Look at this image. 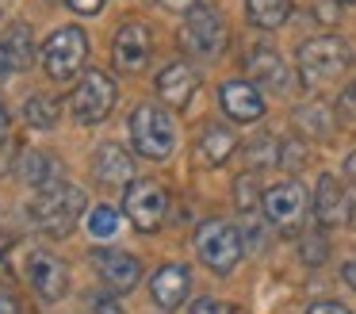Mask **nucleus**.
<instances>
[{"label": "nucleus", "mask_w": 356, "mask_h": 314, "mask_svg": "<svg viewBox=\"0 0 356 314\" xmlns=\"http://www.w3.org/2000/svg\"><path fill=\"white\" fill-rule=\"evenodd\" d=\"M81 214H85V191L65 184V180L54 184V188H42L39 196L27 203V219L50 237H65Z\"/></svg>", "instance_id": "obj_1"}, {"label": "nucleus", "mask_w": 356, "mask_h": 314, "mask_svg": "<svg viewBox=\"0 0 356 314\" xmlns=\"http://www.w3.org/2000/svg\"><path fill=\"white\" fill-rule=\"evenodd\" d=\"M348 65H353V50L337 35H318L299 46V81L310 84V88L345 77Z\"/></svg>", "instance_id": "obj_2"}, {"label": "nucleus", "mask_w": 356, "mask_h": 314, "mask_svg": "<svg viewBox=\"0 0 356 314\" xmlns=\"http://www.w3.org/2000/svg\"><path fill=\"white\" fill-rule=\"evenodd\" d=\"M131 146L138 157L149 161H165L172 150H177V123L165 107L142 104L138 111L131 115Z\"/></svg>", "instance_id": "obj_3"}, {"label": "nucleus", "mask_w": 356, "mask_h": 314, "mask_svg": "<svg viewBox=\"0 0 356 314\" xmlns=\"http://www.w3.org/2000/svg\"><path fill=\"white\" fill-rule=\"evenodd\" d=\"M241 249H245V245H241V234L222 219H211L195 230V253H200V260L218 276L234 272V265L241 260Z\"/></svg>", "instance_id": "obj_4"}, {"label": "nucleus", "mask_w": 356, "mask_h": 314, "mask_svg": "<svg viewBox=\"0 0 356 314\" xmlns=\"http://www.w3.org/2000/svg\"><path fill=\"white\" fill-rule=\"evenodd\" d=\"M261 211L280 234H299L302 222L310 214V196L299 180H284V184H272L261 199Z\"/></svg>", "instance_id": "obj_5"}, {"label": "nucleus", "mask_w": 356, "mask_h": 314, "mask_svg": "<svg viewBox=\"0 0 356 314\" xmlns=\"http://www.w3.org/2000/svg\"><path fill=\"white\" fill-rule=\"evenodd\" d=\"M226 19L218 8H195L188 19L180 23V46L192 58H218L226 50Z\"/></svg>", "instance_id": "obj_6"}, {"label": "nucleus", "mask_w": 356, "mask_h": 314, "mask_svg": "<svg viewBox=\"0 0 356 314\" xmlns=\"http://www.w3.org/2000/svg\"><path fill=\"white\" fill-rule=\"evenodd\" d=\"M111 107H115V81H111L108 73H100V69H88V73L77 81L73 96H70L73 119L85 123V127H92V123L108 119Z\"/></svg>", "instance_id": "obj_7"}, {"label": "nucleus", "mask_w": 356, "mask_h": 314, "mask_svg": "<svg viewBox=\"0 0 356 314\" xmlns=\"http://www.w3.org/2000/svg\"><path fill=\"white\" fill-rule=\"evenodd\" d=\"M85 54H88V35L81 27H62L47 38L42 46V65L54 81H70L81 65H85Z\"/></svg>", "instance_id": "obj_8"}, {"label": "nucleus", "mask_w": 356, "mask_h": 314, "mask_svg": "<svg viewBox=\"0 0 356 314\" xmlns=\"http://www.w3.org/2000/svg\"><path fill=\"white\" fill-rule=\"evenodd\" d=\"M123 211L142 234H154L165 222V214H169V191L157 180H134L123 196Z\"/></svg>", "instance_id": "obj_9"}, {"label": "nucleus", "mask_w": 356, "mask_h": 314, "mask_svg": "<svg viewBox=\"0 0 356 314\" xmlns=\"http://www.w3.org/2000/svg\"><path fill=\"white\" fill-rule=\"evenodd\" d=\"M24 276L35 288V295L47 299V303H54V299L65 295V265H62V257H54V253L31 249L27 260H24Z\"/></svg>", "instance_id": "obj_10"}, {"label": "nucleus", "mask_w": 356, "mask_h": 314, "mask_svg": "<svg viewBox=\"0 0 356 314\" xmlns=\"http://www.w3.org/2000/svg\"><path fill=\"white\" fill-rule=\"evenodd\" d=\"M92 265H96V272H100V280L108 283L115 295H127L142 276L138 257H134V253H123V249H96Z\"/></svg>", "instance_id": "obj_11"}, {"label": "nucleus", "mask_w": 356, "mask_h": 314, "mask_svg": "<svg viewBox=\"0 0 356 314\" xmlns=\"http://www.w3.org/2000/svg\"><path fill=\"white\" fill-rule=\"evenodd\" d=\"M314 219L322 226H345L353 219V199H348L345 184L333 173L318 176V191H314Z\"/></svg>", "instance_id": "obj_12"}, {"label": "nucleus", "mask_w": 356, "mask_h": 314, "mask_svg": "<svg viewBox=\"0 0 356 314\" xmlns=\"http://www.w3.org/2000/svg\"><path fill=\"white\" fill-rule=\"evenodd\" d=\"M111 61L119 73H138L149 61V31L142 23H123L111 38Z\"/></svg>", "instance_id": "obj_13"}, {"label": "nucleus", "mask_w": 356, "mask_h": 314, "mask_svg": "<svg viewBox=\"0 0 356 314\" xmlns=\"http://www.w3.org/2000/svg\"><path fill=\"white\" fill-rule=\"evenodd\" d=\"M92 173L108 188H131L134 184V157L119 142H100L92 153Z\"/></svg>", "instance_id": "obj_14"}, {"label": "nucleus", "mask_w": 356, "mask_h": 314, "mask_svg": "<svg viewBox=\"0 0 356 314\" xmlns=\"http://www.w3.org/2000/svg\"><path fill=\"white\" fill-rule=\"evenodd\" d=\"M245 73H249V84L268 88V92H287V84H291L284 58L272 46H253V54L245 58Z\"/></svg>", "instance_id": "obj_15"}, {"label": "nucleus", "mask_w": 356, "mask_h": 314, "mask_svg": "<svg viewBox=\"0 0 356 314\" xmlns=\"http://www.w3.org/2000/svg\"><path fill=\"white\" fill-rule=\"evenodd\" d=\"M218 100H222V111L230 115L234 123H257L264 115V96L257 84L249 81H226L218 88Z\"/></svg>", "instance_id": "obj_16"}, {"label": "nucleus", "mask_w": 356, "mask_h": 314, "mask_svg": "<svg viewBox=\"0 0 356 314\" xmlns=\"http://www.w3.org/2000/svg\"><path fill=\"white\" fill-rule=\"evenodd\" d=\"M188 288H192V276H188L184 265H161L149 280V295L161 311H177L188 299Z\"/></svg>", "instance_id": "obj_17"}, {"label": "nucleus", "mask_w": 356, "mask_h": 314, "mask_svg": "<svg viewBox=\"0 0 356 314\" xmlns=\"http://www.w3.org/2000/svg\"><path fill=\"white\" fill-rule=\"evenodd\" d=\"M195 88H200V73H195L188 61H172V65H165L161 77H157V96L169 107H184L188 100L195 96Z\"/></svg>", "instance_id": "obj_18"}, {"label": "nucleus", "mask_w": 356, "mask_h": 314, "mask_svg": "<svg viewBox=\"0 0 356 314\" xmlns=\"http://www.w3.org/2000/svg\"><path fill=\"white\" fill-rule=\"evenodd\" d=\"M35 54H42V50H35V31L27 23H12L0 35V61L8 69H31Z\"/></svg>", "instance_id": "obj_19"}, {"label": "nucleus", "mask_w": 356, "mask_h": 314, "mask_svg": "<svg viewBox=\"0 0 356 314\" xmlns=\"http://www.w3.org/2000/svg\"><path fill=\"white\" fill-rule=\"evenodd\" d=\"M19 173H24V180L35 184L39 191L62 184V168H58V161L50 157V153H42V150H27L24 157H19Z\"/></svg>", "instance_id": "obj_20"}, {"label": "nucleus", "mask_w": 356, "mask_h": 314, "mask_svg": "<svg viewBox=\"0 0 356 314\" xmlns=\"http://www.w3.org/2000/svg\"><path fill=\"white\" fill-rule=\"evenodd\" d=\"M245 15L253 27L276 31L291 19V0H245Z\"/></svg>", "instance_id": "obj_21"}, {"label": "nucleus", "mask_w": 356, "mask_h": 314, "mask_svg": "<svg viewBox=\"0 0 356 314\" xmlns=\"http://www.w3.org/2000/svg\"><path fill=\"white\" fill-rule=\"evenodd\" d=\"M234 150H238V138L230 134L226 127H203L200 134V157L207 161V165H222L226 157H234Z\"/></svg>", "instance_id": "obj_22"}, {"label": "nucleus", "mask_w": 356, "mask_h": 314, "mask_svg": "<svg viewBox=\"0 0 356 314\" xmlns=\"http://www.w3.org/2000/svg\"><path fill=\"white\" fill-rule=\"evenodd\" d=\"M58 115H62V104H58V100H50V96H27L24 100L27 127L47 130V127H54V123H58Z\"/></svg>", "instance_id": "obj_23"}, {"label": "nucleus", "mask_w": 356, "mask_h": 314, "mask_svg": "<svg viewBox=\"0 0 356 314\" xmlns=\"http://www.w3.org/2000/svg\"><path fill=\"white\" fill-rule=\"evenodd\" d=\"M295 123H299V130H307L310 138H325V134H330V127H333L330 107H325V104H307V107H299V111H295Z\"/></svg>", "instance_id": "obj_24"}, {"label": "nucleus", "mask_w": 356, "mask_h": 314, "mask_svg": "<svg viewBox=\"0 0 356 314\" xmlns=\"http://www.w3.org/2000/svg\"><path fill=\"white\" fill-rule=\"evenodd\" d=\"M280 161H284V142H280V138L264 134L249 146V165L253 168H272V165H280Z\"/></svg>", "instance_id": "obj_25"}, {"label": "nucleus", "mask_w": 356, "mask_h": 314, "mask_svg": "<svg viewBox=\"0 0 356 314\" xmlns=\"http://www.w3.org/2000/svg\"><path fill=\"white\" fill-rule=\"evenodd\" d=\"M261 188H257V176L253 173H245V176H238L234 180V203L241 207V211H253V207H261Z\"/></svg>", "instance_id": "obj_26"}, {"label": "nucleus", "mask_w": 356, "mask_h": 314, "mask_svg": "<svg viewBox=\"0 0 356 314\" xmlns=\"http://www.w3.org/2000/svg\"><path fill=\"white\" fill-rule=\"evenodd\" d=\"M88 234L96 237V242H104V237H111L115 234V226H119V214L111 211V207H96V211H88Z\"/></svg>", "instance_id": "obj_27"}, {"label": "nucleus", "mask_w": 356, "mask_h": 314, "mask_svg": "<svg viewBox=\"0 0 356 314\" xmlns=\"http://www.w3.org/2000/svg\"><path fill=\"white\" fill-rule=\"evenodd\" d=\"M188 314H241V311H238V306L218 303V299H195L192 311H188Z\"/></svg>", "instance_id": "obj_28"}, {"label": "nucleus", "mask_w": 356, "mask_h": 314, "mask_svg": "<svg viewBox=\"0 0 356 314\" xmlns=\"http://www.w3.org/2000/svg\"><path fill=\"white\" fill-rule=\"evenodd\" d=\"M96 314H127V311H123V303H119L115 295H100L96 299Z\"/></svg>", "instance_id": "obj_29"}, {"label": "nucleus", "mask_w": 356, "mask_h": 314, "mask_svg": "<svg viewBox=\"0 0 356 314\" xmlns=\"http://www.w3.org/2000/svg\"><path fill=\"white\" fill-rule=\"evenodd\" d=\"M70 8H73V12H81V15H96L104 8V0H70Z\"/></svg>", "instance_id": "obj_30"}, {"label": "nucleus", "mask_w": 356, "mask_h": 314, "mask_svg": "<svg viewBox=\"0 0 356 314\" xmlns=\"http://www.w3.org/2000/svg\"><path fill=\"white\" fill-rule=\"evenodd\" d=\"M307 314H348V306H341V303H314Z\"/></svg>", "instance_id": "obj_31"}, {"label": "nucleus", "mask_w": 356, "mask_h": 314, "mask_svg": "<svg viewBox=\"0 0 356 314\" xmlns=\"http://www.w3.org/2000/svg\"><path fill=\"white\" fill-rule=\"evenodd\" d=\"M195 4L200 0H161V8H169V12H195Z\"/></svg>", "instance_id": "obj_32"}, {"label": "nucleus", "mask_w": 356, "mask_h": 314, "mask_svg": "<svg viewBox=\"0 0 356 314\" xmlns=\"http://www.w3.org/2000/svg\"><path fill=\"white\" fill-rule=\"evenodd\" d=\"M333 4H337V0H333ZM333 4H318V8H314L318 23H337V12H333Z\"/></svg>", "instance_id": "obj_33"}, {"label": "nucleus", "mask_w": 356, "mask_h": 314, "mask_svg": "<svg viewBox=\"0 0 356 314\" xmlns=\"http://www.w3.org/2000/svg\"><path fill=\"white\" fill-rule=\"evenodd\" d=\"M0 314H19V303L8 295V291H0Z\"/></svg>", "instance_id": "obj_34"}, {"label": "nucleus", "mask_w": 356, "mask_h": 314, "mask_svg": "<svg viewBox=\"0 0 356 314\" xmlns=\"http://www.w3.org/2000/svg\"><path fill=\"white\" fill-rule=\"evenodd\" d=\"M341 276H345V283H348V288L356 291V260H348V265L341 268Z\"/></svg>", "instance_id": "obj_35"}, {"label": "nucleus", "mask_w": 356, "mask_h": 314, "mask_svg": "<svg viewBox=\"0 0 356 314\" xmlns=\"http://www.w3.org/2000/svg\"><path fill=\"white\" fill-rule=\"evenodd\" d=\"M8 249H12V237L0 230V268H4V260H8Z\"/></svg>", "instance_id": "obj_36"}, {"label": "nucleus", "mask_w": 356, "mask_h": 314, "mask_svg": "<svg viewBox=\"0 0 356 314\" xmlns=\"http://www.w3.org/2000/svg\"><path fill=\"white\" fill-rule=\"evenodd\" d=\"M4 134H8V111H4V104H0V142H4Z\"/></svg>", "instance_id": "obj_37"}, {"label": "nucleus", "mask_w": 356, "mask_h": 314, "mask_svg": "<svg viewBox=\"0 0 356 314\" xmlns=\"http://www.w3.org/2000/svg\"><path fill=\"white\" fill-rule=\"evenodd\" d=\"M345 173H348V180H356V153L345 161Z\"/></svg>", "instance_id": "obj_38"}, {"label": "nucleus", "mask_w": 356, "mask_h": 314, "mask_svg": "<svg viewBox=\"0 0 356 314\" xmlns=\"http://www.w3.org/2000/svg\"><path fill=\"white\" fill-rule=\"evenodd\" d=\"M8 73H12V69L4 65V61H0V84H4V77H8Z\"/></svg>", "instance_id": "obj_39"}, {"label": "nucleus", "mask_w": 356, "mask_h": 314, "mask_svg": "<svg viewBox=\"0 0 356 314\" xmlns=\"http://www.w3.org/2000/svg\"><path fill=\"white\" fill-rule=\"evenodd\" d=\"M337 4H356V0H337Z\"/></svg>", "instance_id": "obj_40"}]
</instances>
